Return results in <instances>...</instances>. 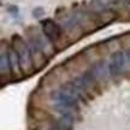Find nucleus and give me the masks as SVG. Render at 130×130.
<instances>
[{
	"instance_id": "f03ea898",
	"label": "nucleus",
	"mask_w": 130,
	"mask_h": 130,
	"mask_svg": "<svg viewBox=\"0 0 130 130\" xmlns=\"http://www.w3.org/2000/svg\"><path fill=\"white\" fill-rule=\"evenodd\" d=\"M42 30L50 41H56L60 36V27L51 19H46L45 22H42Z\"/></svg>"
},
{
	"instance_id": "0eeeda50",
	"label": "nucleus",
	"mask_w": 130,
	"mask_h": 130,
	"mask_svg": "<svg viewBox=\"0 0 130 130\" xmlns=\"http://www.w3.org/2000/svg\"><path fill=\"white\" fill-rule=\"evenodd\" d=\"M50 130H60V129H59L58 126H53V128H51V129H50Z\"/></svg>"
},
{
	"instance_id": "f257e3e1",
	"label": "nucleus",
	"mask_w": 130,
	"mask_h": 130,
	"mask_svg": "<svg viewBox=\"0 0 130 130\" xmlns=\"http://www.w3.org/2000/svg\"><path fill=\"white\" fill-rule=\"evenodd\" d=\"M14 42V51L19 57V64L23 70H27L31 65L30 63V50L27 46V43H24L22 39L19 37H13Z\"/></svg>"
},
{
	"instance_id": "7ed1b4c3",
	"label": "nucleus",
	"mask_w": 130,
	"mask_h": 130,
	"mask_svg": "<svg viewBox=\"0 0 130 130\" xmlns=\"http://www.w3.org/2000/svg\"><path fill=\"white\" fill-rule=\"evenodd\" d=\"M125 54L122 51L116 52L112 56V61L108 65V71L111 75H117L122 71V69L124 68V63H125Z\"/></svg>"
},
{
	"instance_id": "423d86ee",
	"label": "nucleus",
	"mask_w": 130,
	"mask_h": 130,
	"mask_svg": "<svg viewBox=\"0 0 130 130\" xmlns=\"http://www.w3.org/2000/svg\"><path fill=\"white\" fill-rule=\"evenodd\" d=\"M10 68H11V64H10L9 56H6V54H1V58H0V69H1V74H4L5 70H6V71H9Z\"/></svg>"
},
{
	"instance_id": "20e7f679",
	"label": "nucleus",
	"mask_w": 130,
	"mask_h": 130,
	"mask_svg": "<svg viewBox=\"0 0 130 130\" xmlns=\"http://www.w3.org/2000/svg\"><path fill=\"white\" fill-rule=\"evenodd\" d=\"M57 126L60 130H72V128H74V117H72V115L70 112L61 115L59 117V119H58Z\"/></svg>"
},
{
	"instance_id": "39448f33",
	"label": "nucleus",
	"mask_w": 130,
	"mask_h": 130,
	"mask_svg": "<svg viewBox=\"0 0 130 130\" xmlns=\"http://www.w3.org/2000/svg\"><path fill=\"white\" fill-rule=\"evenodd\" d=\"M92 71H93V74L95 75L96 78H99V77H104L107 72L106 64H105L104 61H99V63H96V64L92 68Z\"/></svg>"
}]
</instances>
